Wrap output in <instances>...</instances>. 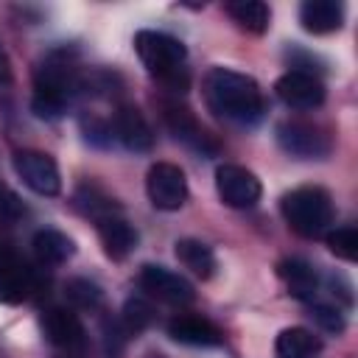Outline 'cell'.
I'll use <instances>...</instances> for the list:
<instances>
[{"mask_svg": "<svg viewBox=\"0 0 358 358\" xmlns=\"http://www.w3.org/2000/svg\"><path fill=\"white\" fill-rule=\"evenodd\" d=\"M204 101L218 117H224L229 123H241V126L257 123L266 112L260 84L252 76L229 70V67L207 70V76H204Z\"/></svg>", "mask_w": 358, "mask_h": 358, "instance_id": "obj_1", "label": "cell"}, {"mask_svg": "<svg viewBox=\"0 0 358 358\" xmlns=\"http://www.w3.org/2000/svg\"><path fill=\"white\" fill-rule=\"evenodd\" d=\"M134 50L143 62V67L157 76L168 90L173 92H185L190 84V76L185 70V59H187V48L165 34V31H137L134 34Z\"/></svg>", "mask_w": 358, "mask_h": 358, "instance_id": "obj_2", "label": "cell"}, {"mask_svg": "<svg viewBox=\"0 0 358 358\" xmlns=\"http://www.w3.org/2000/svg\"><path fill=\"white\" fill-rule=\"evenodd\" d=\"M81 92V76L67 59H48L34 76L31 109L42 120H59Z\"/></svg>", "mask_w": 358, "mask_h": 358, "instance_id": "obj_3", "label": "cell"}, {"mask_svg": "<svg viewBox=\"0 0 358 358\" xmlns=\"http://www.w3.org/2000/svg\"><path fill=\"white\" fill-rule=\"evenodd\" d=\"M280 210H282V218L285 224L302 235V238H319L327 232V227L333 224L336 218V207H333V199L324 187L319 185H302V187H294L291 193L282 196L280 201Z\"/></svg>", "mask_w": 358, "mask_h": 358, "instance_id": "obj_4", "label": "cell"}, {"mask_svg": "<svg viewBox=\"0 0 358 358\" xmlns=\"http://www.w3.org/2000/svg\"><path fill=\"white\" fill-rule=\"evenodd\" d=\"M277 145L296 159H324L333 151V137L327 129L308 120H282L274 131Z\"/></svg>", "mask_w": 358, "mask_h": 358, "instance_id": "obj_5", "label": "cell"}, {"mask_svg": "<svg viewBox=\"0 0 358 358\" xmlns=\"http://www.w3.org/2000/svg\"><path fill=\"white\" fill-rule=\"evenodd\" d=\"M145 193L157 210L173 213L187 201V179L185 171L173 162H154L145 173Z\"/></svg>", "mask_w": 358, "mask_h": 358, "instance_id": "obj_6", "label": "cell"}, {"mask_svg": "<svg viewBox=\"0 0 358 358\" xmlns=\"http://www.w3.org/2000/svg\"><path fill=\"white\" fill-rule=\"evenodd\" d=\"M215 190H218V199L235 210H249L263 196L260 179L249 168L232 165V162H224L215 168Z\"/></svg>", "mask_w": 358, "mask_h": 358, "instance_id": "obj_7", "label": "cell"}, {"mask_svg": "<svg viewBox=\"0 0 358 358\" xmlns=\"http://www.w3.org/2000/svg\"><path fill=\"white\" fill-rule=\"evenodd\" d=\"M14 173L22 179V185L28 190H34L36 196H56L62 190V173L59 165L50 154L36 151V148H25L14 154Z\"/></svg>", "mask_w": 358, "mask_h": 358, "instance_id": "obj_8", "label": "cell"}, {"mask_svg": "<svg viewBox=\"0 0 358 358\" xmlns=\"http://www.w3.org/2000/svg\"><path fill=\"white\" fill-rule=\"evenodd\" d=\"M137 282H140V288H143L148 296H154V299H159V302H168V305H176V308L190 305V302L196 299L193 282H190L187 277H182V274H176V271H171V268H165V266H154V263L143 266Z\"/></svg>", "mask_w": 358, "mask_h": 358, "instance_id": "obj_9", "label": "cell"}, {"mask_svg": "<svg viewBox=\"0 0 358 358\" xmlns=\"http://www.w3.org/2000/svg\"><path fill=\"white\" fill-rule=\"evenodd\" d=\"M162 120H165L168 131H171L179 143H185L187 148L199 151L201 157L218 154V143L213 140V134L199 123V117H196L187 106H182V103H176V101L165 103V106H162Z\"/></svg>", "mask_w": 358, "mask_h": 358, "instance_id": "obj_10", "label": "cell"}, {"mask_svg": "<svg viewBox=\"0 0 358 358\" xmlns=\"http://www.w3.org/2000/svg\"><path fill=\"white\" fill-rule=\"evenodd\" d=\"M277 98L288 109H319L324 103V84L310 70H288L274 84Z\"/></svg>", "mask_w": 358, "mask_h": 358, "instance_id": "obj_11", "label": "cell"}, {"mask_svg": "<svg viewBox=\"0 0 358 358\" xmlns=\"http://www.w3.org/2000/svg\"><path fill=\"white\" fill-rule=\"evenodd\" d=\"M109 123H112V137L123 148L137 151V154H145V151L154 148L151 126H148V120L143 117V112L134 103H120Z\"/></svg>", "mask_w": 358, "mask_h": 358, "instance_id": "obj_12", "label": "cell"}, {"mask_svg": "<svg viewBox=\"0 0 358 358\" xmlns=\"http://www.w3.org/2000/svg\"><path fill=\"white\" fill-rule=\"evenodd\" d=\"M42 330L53 347L67 350V352H78L87 344L84 324L70 308H50L42 319Z\"/></svg>", "mask_w": 358, "mask_h": 358, "instance_id": "obj_13", "label": "cell"}, {"mask_svg": "<svg viewBox=\"0 0 358 358\" xmlns=\"http://www.w3.org/2000/svg\"><path fill=\"white\" fill-rule=\"evenodd\" d=\"M168 336L179 344H190V347H218L224 341V333L215 322L204 319V316H193V313H179L168 322Z\"/></svg>", "mask_w": 358, "mask_h": 358, "instance_id": "obj_14", "label": "cell"}, {"mask_svg": "<svg viewBox=\"0 0 358 358\" xmlns=\"http://www.w3.org/2000/svg\"><path fill=\"white\" fill-rule=\"evenodd\" d=\"M98 238H101L106 257H112V260H126L137 246V229L120 215L101 218L98 221Z\"/></svg>", "mask_w": 358, "mask_h": 358, "instance_id": "obj_15", "label": "cell"}, {"mask_svg": "<svg viewBox=\"0 0 358 358\" xmlns=\"http://www.w3.org/2000/svg\"><path fill=\"white\" fill-rule=\"evenodd\" d=\"M299 22L308 34H333L344 25V3H338V0H305L299 6Z\"/></svg>", "mask_w": 358, "mask_h": 358, "instance_id": "obj_16", "label": "cell"}, {"mask_svg": "<svg viewBox=\"0 0 358 358\" xmlns=\"http://www.w3.org/2000/svg\"><path fill=\"white\" fill-rule=\"evenodd\" d=\"M34 291V274L28 266H22L17 257L3 255L0 260V302L3 305H20Z\"/></svg>", "mask_w": 358, "mask_h": 358, "instance_id": "obj_17", "label": "cell"}, {"mask_svg": "<svg viewBox=\"0 0 358 358\" xmlns=\"http://www.w3.org/2000/svg\"><path fill=\"white\" fill-rule=\"evenodd\" d=\"M282 282L288 285V294L299 302H313L316 299V291H319V277H316V268L299 257H291V260H282L277 266Z\"/></svg>", "mask_w": 358, "mask_h": 358, "instance_id": "obj_18", "label": "cell"}, {"mask_svg": "<svg viewBox=\"0 0 358 358\" xmlns=\"http://www.w3.org/2000/svg\"><path fill=\"white\" fill-rule=\"evenodd\" d=\"M173 255L176 260L196 277L201 280H210L215 274V255L213 249L204 243V241H196V238H179L173 243Z\"/></svg>", "mask_w": 358, "mask_h": 358, "instance_id": "obj_19", "label": "cell"}, {"mask_svg": "<svg viewBox=\"0 0 358 358\" xmlns=\"http://www.w3.org/2000/svg\"><path fill=\"white\" fill-rule=\"evenodd\" d=\"M319 350H322V341L308 327H285L274 341L277 358H313Z\"/></svg>", "mask_w": 358, "mask_h": 358, "instance_id": "obj_20", "label": "cell"}, {"mask_svg": "<svg viewBox=\"0 0 358 358\" xmlns=\"http://www.w3.org/2000/svg\"><path fill=\"white\" fill-rule=\"evenodd\" d=\"M31 246H34V255L48 266H59V263H64L76 255V243L62 229H50V227L39 229L34 235Z\"/></svg>", "mask_w": 358, "mask_h": 358, "instance_id": "obj_21", "label": "cell"}, {"mask_svg": "<svg viewBox=\"0 0 358 358\" xmlns=\"http://www.w3.org/2000/svg\"><path fill=\"white\" fill-rule=\"evenodd\" d=\"M224 11L249 34H263L271 25V11L263 0H232L224 6Z\"/></svg>", "mask_w": 358, "mask_h": 358, "instance_id": "obj_22", "label": "cell"}, {"mask_svg": "<svg viewBox=\"0 0 358 358\" xmlns=\"http://www.w3.org/2000/svg\"><path fill=\"white\" fill-rule=\"evenodd\" d=\"M73 201H76V207H78L84 215H92L95 221H101V218H106V215H117L115 199L106 196V193H103L101 187H95V185H81V187L76 190Z\"/></svg>", "mask_w": 358, "mask_h": 358, "instance_id": "obj_23", "label": "cell"}, {"mask_svg": "<svg viewBox=\"0 0 358 358\" xmlns=\"http://www.w3.org/2000/svg\"><path fill=\"white\" fill-rule=\"evenodd\" d=\"M154 319H157V310H154V305H151L145 296H129V299L123 302L120 322H123V327H126L131 336L148 330V327L154 324Z\"/></svg>", "mask_w": 358, "mask_h": 358, "instance_id": "obj_24", "label": "cell"}, {"mask_svg": "<svg viewBox=\"0 0 358 358\" xmlns=\"http://www.w3.org/2000/svg\"><path fill=\"white\" fill-rule=\"evenodd\" d=\"M64 296H67V302H70L73 308H81V310H95V308H101V302H103L101 285L92 282V280H87V277H73V280H67Z\"/></svg>", "mask_w": 358, "mask_h": 358, "instance_id": "obj_25", "label": "cell"}, {"mask_svg": "<svg viewBox=\"0 0 358 358\" xmlns=\"http://www.w3.org/2000/svg\"><path fill=\"white\" fill-rule=\"evenodd\" d=\"M327 249L336 257L352 263L358 257V229L355 227H338V229L327 232Z\"/></svg>", "mask_w": 358, "mask_h": 358, "instance_id": "obj_26", "label": "cell"}, {"mask_svg": "<svg viewBox=\"0 0 358 358\" xmlns=\"http://www.w3.org/2000/svg\"><path fill=\"white\" fill-rule=\"evenodd\" d=\"M129 336L131 333L123 327L120 319H103V324H101V344H103L106 358H120L123 350H126Z\"/></svg>", "mask_w": 358, "mask_h": 358, "instance_id": "obj_27", "label": "cell"}, {"mask_svg": "<svg viewBox=\"0 0 358 358\" xmlns=\"http://www.w3.org/2000/svg\"><path fill=\"white\" fill-rule=\"evenodd\" d=\"M310 305V319L322 327V330H327V333H341L344 330V313L338 310V308H333V305H324V302H308Z\"/></svg>", "mask_w": 358, "mask_h": 358, "instance_id": "obj_28", "label": "cell"}, {"mask_svg": "<svg viewBox=\"0 0 358 358\" xmlns=\"http://www.w3.org/2000/svg\"><path fill=\"white\" fill-rule=\"evenodd\" d=\"M22 215H25V204L20 201V196L8 185L0 182V218L3 221H17Z\"/></svg>", "mask_w": 358, "mask_h": 358, "instance_id": "obj_29", "label": "cell"}, {"mask_svg": "<svg viewBox=\"0 0 358 358\" xmlns=\"http://www.w3.org/2000/svg\"><path fill=\"white\" fill-rule=\"evenodd\" d=\"M11 81V62H8V53L0 42V84H8Z\"/></svg>", "mask_w": 358, "mask_h": 358, "instance_id": "obj_30", "label": "cell"}, {"mask_svg": "<svg viewBox=\"0 0 358 358\" xmlns=\"http://www.w3.org/2000/svg\"><path fill=\"white\" fill-rule=\"evenodd\" d=\"M3 255H6V252H3V249H0V260H3Z\"/></svg>", "mask_w": 358, "mask_h": 358, "instance_id": "obj_31", "label": "cell"}, {"mask_svg": "<svg viewBox=\"0 0 358 358\" xmlns=\"http://www.w3.org/2000/svg\"><path fill=\"white\" fill-rule=\"evenodd\" d=\"M151 358H159V355H151Z\"/></svg>", "mask_w": 358, "mask_h": 358, "instance_id": "obj_32", "label": "cell"}]
</instances>
